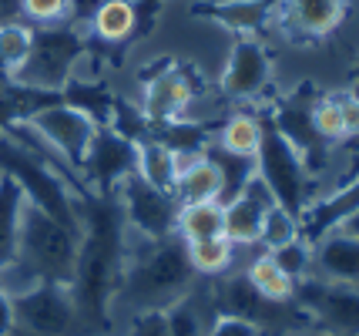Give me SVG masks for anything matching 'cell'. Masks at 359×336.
I'll use <instances>...</instances> for the list:
<instances>
[{
    "instance_id": "cell-1",
    "label": "cell",
    "mask_w": 359,
    "mask_h": 336,
    "mask_svg": "<svg viewBox=\"0 0 359 336\" xmlns=\"http://www.w3.org/2000/svg\"><path fill=\"white\" fill-rule=\"evenodd\" d=\"M81 219L78 266L71 279V296L88 336H108L114 330V296L128 266V222L118 192L97 195L84 189L74 195Z\"/></svg>"
},
{
    "instance_id": "cell-2",
    "label": "cell",
    "mask_w": 359,
    "mask_h": 336,
    "mask_svg": "<svg viewBox=\"0 0 359 336\" xmlns=\"http://www.w3.org/2000/svg\"><path fill=\"white\" fill-rule=\"evenodd\" d=\"M195 283H198V276L188 266L185 242L178 236L148 242L135 256L128 253V266L121 276V286H118V296H114V309L125 306L131 316L151 313V309H168Z\"/></svg>"
},
{
    "instance_id": "cell-3",
    "label": "cell",
    "mask_w": 359,
    "mask_h": 336,
    "mask_svg": "<svg viewBox=\"0 0 359 336\" xmlns=\"http://www.w3.org/2000/svg\"><path fill=\"white\" fill-rule=\"evenodd\" d=\"M81 232L54 222L41 208L24 202L20 215V242H17V266L31 276L34 283H54L71 286L74 266H78Z\"/></svg>"
},
{
    "instance_id": "cell-4",
    "label": "cell",
    "mask_w": 359,
    "mask_h": 336,
    "mask_svg": "<svg viewBox=\"0 0 359 336\" xmlns=\"http://www.w3.org/2000/svg\"><path fill=\"white\" fill-rule=\"evenodd\" d=\"M0 175H7L11 182H17V189L24 192V202H27V206L41 208L54 222L81 232L74 189L67 185V178L57 175L47 161L31 155L24 145H17L14 138H7V135H0Z\"/></svg>"
},
{
    "instance_id": "cell-5",
    "label": "cell",
    "mask_w": 359,
    "mask_h": 336,
    "mask_svg": "<svg viewBox=\"0 0 359 336\" xmlns=\"http://www.w3.org/2000/svg\"><path fill=\"white\" fill-rule=\"evenodd\" d=\"M259 118H262V142H259V152H255V178L269 189L276 206L285 208L292 219H302L306 208L313 206L316 199L313 175L296 155V148L272 125L269 112L259 114Z\"/></svg>"
},
{
    "instance_id": "cell-6",
    "label": "cell",
    "mask_w": 359,
    "mask_h": 336,
    "mask_svg": "<svg viewBox=\"0 0 359 336\" xmlns=\"http://www.w3.org/2000/svg\"><path fill=\"white\" fill-rule=\"evenodd\" d=\"M91 51V41L78 31V24H54V27H34V44L24 67L14 74L17 84L37 88V91H57L74 78L78 61Z\"/></svg>"
},
{
    "instance_id": "cell-7",
    "label": "cell",
    "mask_w": 359,
    "mask_h": 336,
    "mask_svg": "<svg viewBox=\"0 0 359 336\" xmlns=\"http://www.w3.org/2000/svg\"><path fill=\"white\" fill-rule=\"evenodd\" d=\"M198 74L195 67L182 65L175 58H161V65L141 71V114L151 125H168L188 118V108L198 95Z\"/></svg>"
},
{
    "instance_id": "cell-8",
    "label": "cell",
    "mask_w": 359,
    "mask_h": 336,
    "mask_svg": "<svg viewBox=\"0 0 359 336\" xmlns=\"http://www.w3.org/2000/svg\"><path fill=\"white\" fill-rule=\"evenodd\" d=\"M11 309H14V326L31 336H88L67 286L37 283L11 296Z\"/></svg>"
},
{
    "instance_id": "cell-9",
    "label": "cell",
    "mask_w": 359,
    "mask_h": 336,
    "mask_svg": "<svg viewBox=\"0 0 359 336\" xmlns=\"http://www.w3.org/2000/svg\"><path fill=\"white\" fill-rule=\"evenodd\" d=\"M296 306L306 313L309 330L316 333L359 336V286L309 276L296 286Z\"/></svg>"
},
{
    "instance_id": "cell-10",
    "label": "cell",
    "mask_w": 359,
    "mask_h": 336,
    "mask_svg": "<svg viewBox=\"0 0 359 336\" xmlns=\"http://www.w3.org/2000/svg\"><path fill=\"white\" fill-rule=\"evenodd\" d=\"M316 98H319V91L306 81V84H299L292 95L282 98L276 108H269V118H272V125L279 128L282 138L296 148V155L302 159V165L309 168V175L319 178L329 161V142H323L319 131L313 128Z\"/></svg>"
},
{
    "instance_id": "cell-11",
    "label": "cell",
    "mask_w": 359,
    "mask_h": 336,
    "mask_svg": "<svg viewBox=\"0 0 359 336\" xmlns=\"http://www.w3.org/2000/svg\"><path fill=\"white\" fill-rule=\"evenodd\" d=\"M118 202L125 212V222L131 232H138L144 242H161L175 236L178 222V202L172 192H161L155 185H148L144 178L128 175L118 185Z\"/></svg>"
},
{
    "instance_id": "cell-12",
    "label": "cell",
    "mask_w": 359,
    "mask_h": 336,
    "mask_svg": "<svg viewBox=\"0 0 359 336\" xmlns=\"http://www.w3.org/2000/svg\"><path fill=\"white\" fill-rule=\"evenodd\" d=\"M78 175L84 182V189H91L97 195H114L128 175H135V145L121 138L118 131L97 128Z\"/></svg>"
},
{
    "instance_id": "cell-13",
    "label": "cell",
    "mask_w": 359,
    "mask_h": 336,
    "mask_svg": "<svg viewBox=\"0 0 359 336\" xmlns=\"http://www.w3.org/2000/svg\"><path fill=\"white\" fill-rule=\"evenodd\" d=\"M27 125H31L74 172L81 168V161H84L88 148H91L94 131H97V125H94L88 114L78 112V108H71V105H64V101L41 108Z\"/></svg>"
},
{
    "instance_id": "cell-14",
    "label": "cell",
    "mask_w": 359,
    "mask_h": 336,
    "mask_svg": "<svg viewBox=\"0 0 359 336\" xmlns=\"http://www.w3.org/2000/svg\"><path fill=\"white\" fill-rule=\"evenodd\" d=\"M272 84V54L259 37H235L219 91L229 101H252Z\"/></svg>"
},
{
    "instance_id": "cell-15",
    "label": "cell",
    "mask_w": 359,
    "mask_h": 336,
    "mask_svg": "<svg viewBox=\"0 0 359 336\" xmlns=\"http://www.w3.org/2000/svg\"><path fill=\"white\" fill-rule=\"evenodd\" d=\"M282 0H198L188 7V14L198 20H212L238 37H259L279 20Z\"/></svg>"
},
{
    "instance_id": "cell-16",
    "label": "cell",
    "mask_w": 359,
    "mask_h": 336,
    "mask_svg": "<svg viewBox=\"0 0 359 336\" xmlns=\"http://www.w3.org/2000/svg\"><path fill=\"white\" fill-rule=\"evenodd\" d=\"M346 14L349 0H282L279 20H285L289 37L319 44L343 27Z\"/></svg>"
},
{
    "instance_id": "cell-17",
    "label": "cell",
    "mask_w": 359,
    "mask_h": 336,
    "mask_svg": "<svg viewBox=\"0 0 359 336\" xmlns=\"http://www.w3.org/2000/svg\"><path fill=\"white\" fill-rule=\"evenodd\" d=\"M269 206H272L269 189L259 182V178H252L249 185H245V192L235 195L232 202L222 206V212H225V229H222V236L232 242L235 249H252V246H259L262 219H266Z\"/></svg>"
},
{
    "instance_id": "cell-18",
    "label": "cell",
    "mask_w": 359,
    "mask_h": 336,
    "mask_svg": "<svg viewBox=\"0 0 359 336\" xmlns=\"http://www.w3.org/2000/svg\"><path fill=\"white\" fill-rule=\"evenodd\" d=\"M356 212H359V175H353V182L332 189L323 199H313V206L306 208V215L299 219V236L309 242H319L323 236L343 229V222H349Z\"/></svg>"
},
{
    "instance_id": "cell-19",
    "label": "cell",
    "mask_w": 359,
    "mask_h": 336,
    "mask_svg": "<svg viewBox=\"0 0 359 336\" xmlns=\"http://www.w3.org/2000/svg\"><path fill=\"white\" fill-rule=\"evenodd\" d=\"M313 276L319 279L359 286V239L343 229L323 236L319 242H313Z\"/></svg>"
},
{
    "instance_id": "cell-20",
    "label": "cell",
    "mask_w": 359,
    "mask_h": 336,
    "mask_svg": "<svg viewBox=\"0 0 359 336\" xmlns=\"http://www.w3.org/2000/svg\"><path fill=\"white\" fill-rule=\"evenodd\" d=\"M88 31H91V44H97V48L135 44V31H138L135 0H104L88 20Z\"/></svg>"
},
{
    "instance_id": "cell-21",
    "label": "cell",
    "mask_w": 359,
    "mask_h": 336,
    "mask_svg": "<svg viewBox=\"0 0 359 336\" xmlns=\"http://www.w3.org/2000/svg\"><path fill=\"white\" fill-rule=\"evenodd\" d=\"M172 195H175L178 206L219 202V168L208 161V155L178 159V178H175Z\"/></svg>"
},
{
    "instance_id": "cell-22",
    "label": "cell",
    "mask_w": 359,
    "mask_h": 336,
    "mask_svg": "<svg viewBox=\"0 0 359 336\" xmlns=\"http://www.w3.org/2000/svg\"><path fill=\"white\" fill-rule=\"evenodd\" d=\"M135 175L161 192H172L175 178H178V155L165 142L148 138V142L135 145Z\"/></svg>"
},
{
    "instance_id": "cell-23",
    "label": "cell",
    "mask_w": 359,
    "mask_h": 336,
    "mask_svg": "<svg viewBox=\"0 0 359 336\" xmlns=\"http://www.w3.org/2000/svg\"><path fill=\"white\" fill-rule=\"evenodd\" d=\"M114 91H111L108 84H101V81H78L71 78L67 84L61 88V101L64 105H71V108H78L91 118L97 128H108L111 121V108H114Z\"/></svg>"
},
{
    "instance_id": "cell-24",
    "label": "cell",
    "mask_w": 359,
    "mask_h": 336,
    "mask_svg": "<svg viewBox=\"0 0 359 336\" xmlns=\"http://www.w3.org/2000/svg\"><path fill=\"white\" fill-rule=\"evenodd\" d=\"M245 279H249V286L269 300V303H292L296 300V279H289L285 272L276 266V259L269 256V253H259V256L252 259L245 272H242Z\"/></svg>"
},
{
    "instance_id": "cell-25",
    "label": "cell",
    "mask_w": 359,
    "mask_h": 336,
    "mask_svg": "<svg viewBox=\"0 0 359 336\" xmlns=\"http://www.w3.org/2000/svg\"><path fill=\"white\" fill-rule=\"evenodd\" d=\"M20 215H24V192L17 189V182L0 175V269L17 259Z\"/></svg>"
},
{
    "instance_id": "cell-26",
    "label": "cell",
    "mask_w": 359,
    "mask_h": 336,
    "mask_svg": "<svg viewBox=\"0 0 359 336\" xmlns=\"http://www.w3.org/2000/svg\"><path fill=\"white\" fill-rule=\"evenodd\" d=\"M205 155H208V161L219 168V202L222 206H225V202H232L235 195L245 192V185L255 178V159L232 155V152L219 148L215 142L205 148Z\"/></svg>"
},
{
    "instance_id": "cell-27",
    "label": "cell",
    "mask_w": 359,
    "mask_h": 336,
    "mask_svg": "<svg viewBox=\"0 0 359 336\" xmlns=\"http://www.w3.org/2000/svg\"><path fill=\"white\" fill-rule=\"evenodd\" d=\"M225 229V212L222 202H191V206L178 208V222H175V236L182 242H198V239H215Z\"/></svg>"
},
{
    "instance_id": "cell-28",
    "label": "cell",
    "mask_w": 359,
    "mask_h": 336,
    "mask_svg": "<svg viewBox=\"0 0 359 336\" xmlns=\"http://www.w3.org/2000/svg\"><path fill=\"white\" fill-rule=\"evenodd\" d=\"M185 256L188 266L198 279H215V276H225L235 262V246L225 236H215V239H198V242H185Z\"/></svg>"
},
{
    "instance_id": "cell-29",
    "label": "cell",
    "mask_w": 359,
    "mask_h": 336,
    "mask_svg": "<svg viewBox=\"0 0 359 336\" xmlns=\"http://www.w3.org/2000/svg\"><path fill=\"white\" fill-rule=\"evenodd\" d=\"M259 142H262V118L259 114H232V118L222 121L219 135H215L219 148L242 155V159H255Z\"/></svg>"
},
{
    "instance_id": "cell-30",
    "label": "cell",
    "mask_w": 359,
    "mask_h": 336,
    "mask_svg": "<svg viewBox=\"0 0 359 336\" xmlns=\"http://www.w3.org/2000/svg\"><path fill=\"white\" fill-rule=\"evenodd\" d=\"M34 44V24L27 20H0V78H14L24 67Z\"/></svg>"
},
{
    "instance_id": "cell-31",
    "label": "cell",
    "mask_w": 359,
    "mask_h": 336,
    "mask_svg": "<svg viewBox=\"0 0 359 336\" xmlns=\"http://www.w3.org/2000/svg\"><path fill=\"white\" fill-rule=\"evenodd\" d=\"M292 239H299V219H292L285 208H279L272 202L266 219H262V236H259L262 253H276V249H282L285 242H292Z\"/></svg>"
},
{
    "instance_id": "cell-32",
    "label": "cell",
    "mask_w": 359,
    "mask_h": 336,
    "mask_svg": "<svg viewBox=\"0 0 359 336\" xmlns=\"http://www.w3.org/2000/svg\"><path fill=\"white\" fill-rule=\"evenodd\" d=\"M269 256L276 259V266H279L289 279H296V283H302V279H309L313 276V242L309 239H292L285 242L282 249H276V253H269Z\"/></svg>"
},
{
    "instance_id": "cell-33",
    "label": "cell",
    "mask_w": 359,
    "mask_h": 336,
    "mask_svg": "<svg viewBox=\"0 0 359 336\" xmlns=\"http://www.w3.org/2000/svg\"><path fill=\"white\" fill-rule=\"evenodd\" d=\"M17 7L34 27H54L71 20V0H17Z\"/></svg>"
},
{
    "instance_id": "cell-34",
    "label": "cell",
    "mask_w": 359,
    "mask_h": 336,
    "mask_svg": "<svg viewBox=\"0 0 359 336\" xmlns=\"http://www.w3.org/2000/svg\"><path fill=\"white\" fill-rule=\"evenodd\" d=\"M313 128L323 142H343V114H339V95H319L313 105Z\"/></svg>"
},
{
    "instance_id": "cell-35",
    "label": "cell",
    "mask_w": 359,
    "mask_h": 336,
    "mask_svg": "<svg viewBox=\"0 0 359 336\" xmlns=\"http://www.w3.org/2000/svg\"><path fill=\"white\" fill-rule=\"evenodd\" d=\"M205 336H266L252 320H242V316H215L208 323V333Z\"/></svg>"
},
{
    "instance_id": "cell-36",
    "label": "cell",
    "mask_w": 359,
    "mask_h": 336,
    "mask_svg": "<svg viewBox=\"0 0 359 336\" xmlns=\"http://www.w3.org/2000/svg\"><path fill=\"white\" fill-rule=\"evenodd\" d=\"M128 336H168L165 313H161V309H151V313L131 316V323H128Z\"/></svg>"
},
{
    "instance_id": "cell-37",
    "label": "cell",
    "mask_w": 359,
    "mask_h": 336,
    "mask_svg": "<svg viewBox=\"0 0 359 336\" xmlns=\"http://www.w3.org/2000/svg\"><path fill=\"white\" fill-rule=\"evenodd\" d=\"M161 7L165 0H135V14H138V31H135V44L144 41L148 34L155 31L158 17H161Z\"/></svg>"
},
{
    "instance_id": "cell-38",
    "label": "cell",
    "mask_w": 359,
    "mask_h": 336,
    "mask_svg": "<svg viewBox=\"0 0 359 336\" xmlns=\"http://www.w3.org/2000/svg\"><path fill=\"white\" fill-rule=\"evenodd\" d=\"M339 114H343V138H359V95L343 91L339 95Z\"/></svg>"
},
{
    "instance_id": "cell-39",
    "label": "cell",
    "mask_w": 359,
    "mask_h": 336,
    "mask_svg": "<svg viewBox=\"0 0 359 336\" xmlns=\"http://www.w3.org/2000/svg\"><path fill=\"white\" fill-rule=\"evenodd\" d=\"M104 0H71V24H88L91 20V14L101 7Z\"/></svg>"
},
{
    "instance_id": "cell-40",
    "label": "cell",
    "mask_w": 359,
    "mask_h": 336,
    "mask_svg": "<svg viewBox=\"0 0 359 336\" xmlns=\"http://www.w3.org/2000/svg\"><path fill=\"white\" fill-rule=\"evenodd\" d=\"M14 330V309H11V296L0 289V336H7Z\"/></svg>"
},
{
    "instance_id": "cell-41",
    "label": "cell",
    "mask_w": 359,
    "mask_h": 336,
    "mask_svg": "<svg viewBox=\"0 0 359 336\" xmlns=\"http://www.w3.org/2000/svg\"><path fill=\"white\" fill-rule=\"evenodd\" d=\"M343 232H349V236H356V239H359V212L349 219V222H343Z\"/></svg>"
},
{
    "instance_id": "cell-42",
    "label": "cell",
    "mask_w": 359,
    "mask_h": 336,
    "mask_svg": "<svg viewBox=\"0 0 359 336\" xmlns=\"http://www.w3.org/2000/svg\"><path fill=\"white\" fill-rule=\"evenodd\" d=\"M349 84H353L349 91H353V95H359V58H356V65H353V74H349Z\"/></svg>"
}]
</instances>
